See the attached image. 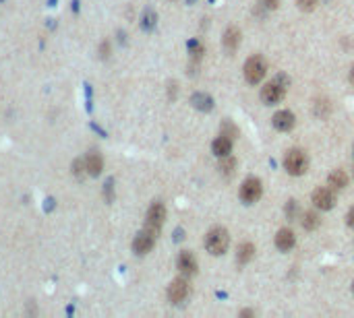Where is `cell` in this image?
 Listing matches in <instances>:
<instances>
[{"label": "cell", "mask_w": 354, "mask_h": 318, "mask_svg": "<svg viewBox=\"0 0 354 318\" xmlns=\"http://www.w3.org/2000/svg\"><path fill=\"white\" fill-rule=\"evenodd\" d=\"M234 166H236V162L234 159H226V162H222V166H220V170L226 174V176H230L232 174V170H234Z\"/></svg>", "instance_id": "7402d4cb"}, {"label": "cell", "mask_w": 354, "mask_h": 318, "mask_svg": "<svg viewBox=\"0 0 354 318\" xmlns=\"http://www.w3.org/2000/svg\"><path fill=\"white\" fill-rule=\"evenodd\" d=\"M164 219H166V209L162 202H154L147 211V219H145V230L151 232L154 236H158L160 228L164 225Z\"/></svg>", "instance_id": "277c9868"}, {"label": "cell", "mask_w": 354, "mask_h": 318, "mask_svg": "<svg viewBox=\"0 0 354 318\" xmlns=\"http://www.w3.org/2000/svg\"><path fill=\"white\" fill-rule=\"evenodd\" d=\"M212 147H214V153H216L218 157H228L230 151H232V139L226 137V134H220V137L214 141Z\"/></svg>", "instance_id": "4fadbf2b"}, {"label": "cell", "mask_w": 354, "mask_h": 318, "mask_svg": "<svg viewBox=\"0 0 354 318\" xmlns=\"http://www.w3.org/2000/svg\"><path fill=\"white\" fill-rule=\"evenodd\" d=\"M334 190L331 188H317L315 192H313V202H315V207L317 209H321V211H327V209H331L334 207Z\"/></svg>", "instance_id": "9c48e42d"}, {"label": "cell", "mask_w": 354, "mask_h": 318, "mask_svg": "<svg viewBox=\"0 0 354 318\" xmlns=\"http://www.w3.org/2000/svg\"><path fill=\"white\" fill-rule=\"evenodd\" d=\"M176 264H178V271L182 275H193L197 271V260H195V256L191 252H180Z\"/></svg>", "instance_id": "30bf717a"}, {"label": "cell", "mask_w": 354, "mask_h": 318, "mask_svg": "<svg viewBox=\"0 0 354 318\" xmlns=\"http://www.w3.org/2000/svg\"><path fill=\"white\" fill-rule=\"evenodd\" d=\"M228 244H230V236L224 228H216L205 236V248L216 256L224 254L228 250Z\"/></svg>", "instance_id": "6da1fadb"}, {"label": "cell", "mask_w": 354, "mask_h": 318, "mask_svg": "<svg viewBox=\"0 0 354 318\" xmlns=\"http://www.w3.org/2000/svg\"><path fill=\"white\" fill-rule=\"evenodd\" d=\"M253 256H255V246H253V244L244 242L242 246H238V254H236V262L238 264H246Z\"/></svg>", "instance_id": "9a60e30c"}, {"label": "cell", "mask_w": 354, "mask_h": 318, "mask_svg": "<svg viewBox=\"0 0 354 318\" xmlns=\"http://www.w3.org/2000/svg\"><path fill=\"white\" fill-rule=\"evenodd\" d=\"M350 81L354 83V66H352V71H350Z\"/></svg>", "instance_id": "f1b7e54d"}, {"label": "cell", "mask_w": 354, "mask_h": 318, "mask_svg": "<svg viewBox=\"0 0 354 318\" xmlns=\"http://www.w3.org/2000/svg\"><path fill=\"white\" fill-rule=\"evenodd\" d=\"M272 122H274V126H276L278 130L288 132V130H292V126H294V114L288 112V110H282V112H278V114L274 116Z\"/></svg>", "instance_id": "8fae6325"}, {"label": "cell", "mask_w": 354, "mask_h": 318, "mask_svg": "<svg viewBox=\"0 0 354 318\" xmlns=\"http://www.w3.org/2000/svg\"><path fill=\"white\" fill-rule=\"evenodd\" d=\"M352 291H354V283H352Z\"/></svg>", "instance_id": "4dcf8cb0"}, {"label": "cell", "mask_w": 354, "mask_h": 318, "mask_svg": "<svg viewBox=\"0 0 354 318\" xmlns=\"http://www.w3.org/2000/svg\"><path fill=\"white\" fill-rule=\"evenodd\" d=\"M238 43H240V33H238V29L230 27V29L224 33V46H226L228 52H234V50L238 48Z\"/></svg>", "instance_id": "2e32d148"}, {"label": "cell", "mask_w": 354, "mask_h": 318, "mask_svg": "<svg viewBox=\"0 0 354 318\" xmlns=\"http://www.w3.org/2000/svg\"><path fill=\"white\" fill-rule=\"evenodd\" d=\"M222 134H226V137H230V139H234L238 132H236V128L230 124V122H226L224 126H222Z\"/></svg>", "instance_id": "d4e9b609"}, {"label": "cell", "mask_w": 354, "mask_h": 318, "mask_svg": "<svg viewBox=\"0 0 354 318\" xmlns=\"http://www.w3.org/2000/svg\"><path fill=\"white\" fill-rule=\"evenodd\" d=\"M193 105L197 110H203V112H210L212 108H214V101H212V97L210 95H203V93H197V95H193Z\"/></svg>", "instance_id": "e0dca14e"}, {"label": "cell", "mask_w": 354, "mask_h": 318, "mask_svg": "<svg viewBox=\"0 0 354 318\" xmlns=\"http://www.w3.org/2000/svg\"><path fill=\"white\" fill-rule=\"evenodd\" d=\"M317 225H319L317 213H313V211H307V213L302 215V228H305V230H315Z\"/></svg>", "instance_id": "d6986e66"}, {"label": "cell", "mask_w": 354, "mask_h": 318, "mask_svg": "<svg viewBox=\"0 0 354 318\" xmlns=\"http://www.w3.org/2000/svg\"><path fill=\"white\" fill-rule=\"evenodd\" d=\"M112 184H114L112 180L106 182V200H112Z\"/></svg>", "instance_id": "484cf974"}, {"label": "cell", "mask_w": 354, "mask_h": 318, "mask_svg": "<svg viewBox=\"0 0 354 318\" xmlns=\"http://www.w3.org/2000/svg\"><path fill=\"white\" fill-rule=\"evenodd\" d=\"M286 95V83L284 79H276V81H269L263 89H261V99L265 103H278L280 99H284Z\"/></svg>", "instance_id": "5b68a950"}, {"label": "cell", "mask_w": 354, "mask_h": 318, "mask_svg": "<svg viewBox=\"0 0 354 318\" xmlns=\"http://www.w3.org/2000/svg\"><path fill=\"white\" fill-rule=\"evenodd\" d=\"M346 184H348V176H346L342 170H336V172L329 176V186H331L334 190H342Z\"/></svg>", "instance_id": "ac0fdd59"}, {"label": "cell", "mask_w": 354, "mask_h": 318, "mask_svg": "<svg viewBox=\"0 0 354 318\" xmlns=\"http://www.w3.org/2000/svg\"><path fill=\"white\" fill-rule=\"evenodd\" d=\"M87 174V166H85V162H81V159H77L75 162V176H85Z\"/></svg>", "instance_id": "603a6c76"}, {"label": "cell", "mask_w": 354, "mask_h": 318, "mask_svg": "<svg viewBox=\"0 0 354 318\" xmlns=\"http://www.w3.org/2000/svg\"><path fill=\"white\" fill-rule=\"evenodd\" d=\"M186 3H195V0H186Z\"/></svg>", "instance_id": "f546056e"}, {"label": "cell", "mask_w": 354, "mask_h": 318, "mask_svg": "<svg viewBox=\"0 0 354 318\" xmlns=\"http://www.w3.org/2000/svg\"><path fill=\"white\" fill-rule=\"evenodd\" d=\"M278 3H280V0H263L265 9H278Z\"/></svg>", "instance_id": "4316f807"}, {"label": "cell", "mask_w": 354, "mask_h": 318, "mask_svg": "<svg viewBox=\"0 0 354 318\" xmlns=\"http://www.w3.org/2000/svg\"><path fill=\"white\" fill-rule=\"evenodd\" d=\"M201 54H203V46H201L199 41H193L191 43V56H193V60H199Z\"/></svg>", "instance_id": "44dd1931"}, {"label": "cell", "mask_w": 354, "mask_h": 318, "mask_svg": "<svg viewBox=\"0 0 354 318\" xmlns=\"http://www.w3.org/2000/svg\"><path fill=\"white\" fill-rule=\"evenodd\" d=\"M267 73V64L261 56H251L244 64V79L251 83V85H257Z\"/></svg>", "instance_id": "3957f363"}, {"label": "cell", "mask_w": 354, "mask_h": 318, "mask_svg": "<svg viewBox=\"0 0 354 318\" xmlns=\"http://www.w3.org/2000/svg\"><path fill=\"white\" fill-rule=\"evenodd\" d=\"M346 219H348V225H350V228H354V207L348 211V217H346Z\"/></svg>", "instance_id": "83f0119b"}, {"label": "cell", "mask_w": 354, "mask_h": 318, "mask_svg": "<svg viewBox=\"0 0 354 318\" xmlns=\"http://www.w3.org/2000/svg\"><path fill=\"white\" fill-rule=\"evenodd\" d=\"M85 166H87V174L89 176H97L99 172L104 170V159H102V155H99V153L91 151L87 155V159H85Z\"/></svg>", "instance_id": "7c38bea8"}, {"label": "cell", "mask_w": 354, "mask_h": 318, "mask_svg": "<svg viewBox=\"0 0 354 318\" xmlns=\"http://www.w3.org/2000/svg\"><path fill=\"white\" fill-rule=\"evenodd\" d=\"M317 3H319V0H298V7L302 11H311V9H315Z\"/></svg>", "instance_id": "cb8c5ba5"}, {"label": "cell", "mask_w": 354, "mask_h": 318, "mask_svg": "<svg viewBox=\"0 0 354 318\" xmlns=\"http://www.w3.org/2000/svg\"><path fill=\"white\" fill-rule=\"evenodd\" d=\"M154 244H156V236L151 232H147V230H143L141 234H137V238L133 242V248H135L137 254H147L151 248H154Z\"/></svg>", "instance_id": "ba28073f"}, {"label": "cell", "mask_w": 354, "mask_h": 318, "mask_svg": "<svg viewBox=\"0 0 354 318\" xmlns=\"http://www.w3.org/2000/svg\"><path fill=\"white\" fill-rule=\"evenodd\" d=\"M261 196V182L257 178H248L240 186V198L244 202H255Z\"/></svg>", "instance_id": "8992f818"}, {"label": "cell", "mask_w": 354, "mask_h": 318, "mask_svg": "<svg viewBox=\"0 0 354 318\" xmlns=\"http://www.w3.org/2000/svg\"><path fill=\"white\" fill-rule=\"evenodd\" d=\"M189 283L184 281V279H174L172 283H170V287H168V300L172 302V304H180V302H184L186 300V296H189Z\"/></svg>", "instance_id": "52a82bcc"}, {"label": "cell", "mask_w": 354, "mask_h": 318, "mask_svg": "<svg viewBox=\"0 0 354 318\" xmlns=\"http://www.w3.org/2000/svg\"><path fill=\"white\" fill-rule=\"evenodd\" d=\"M307 166H309L307 155L302 153L300 149H292V151H288L286 157H284V168H286V172L292 174V176L305 174V172H307Z\"/></svg>", "instance_id": "7a4b0ae2"}, {"label": "cell", "mask_w": 354, "mask_h": 318, "mask_svg": "<svg viewBox=\"0 0 354 318\" xmlns=\"http://www.w3.org/2000/svg\"><path fill=\"white\" fill-rule=\"evenodd\" d=\"M294 242H296V238H294V232L292 230H280L278 236H276V246L280 250H284V252H288L294 246Z\"/></svg>", "instance_id": "5bb4252c"}, {"label": "cell", "mask_w": 354, "mask_h": 318, "mask_svg": "<svg viewBox=\"0 0 354 318\" xmlns=\"http://www.w3.org/2000/svg\"><path fill=\"white\" fill-rule=\"evenodd\" d=\"M156 25V13L154 11H147L143 15V29H154Z\"/></svg>", "instance_id": "ffe728a7"}]
</instances>
